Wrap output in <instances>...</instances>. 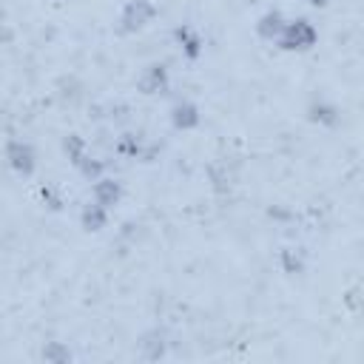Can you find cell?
Masks as SVG:
<instances>
[{"label":"cell","mask_w":364,"mask_h":364,"mask_svg":"<svg viewBox=\"0 0 364 364\" xmlns=\"http://www.w3.org/2000/svg\"><path fill=\"white\" fill-rule=\"evenodd\" d=\"M114 151L122 156V159H142V162H151V156H154V145H148L139 134H134V131H125V134H119L117 136V145H114Z\"/></svg>","instance_id":"ba28073f"},{"label":"cell","mask_w":364,"mask_h":364,"mask_svg":"<svg viewBox=\"0 0 364 364\" xmlns=\"http://www.w3.org/2000/svg\"><path fill=\"white\" fill-rule=\"evenodd\" d=\"M284 26H287V17H284L279 9H267V11H262V14L256 17V23H253L256 37L264 40V43H273V46H276L279 34L284 31Z\"/></svg>","instance_id":"30bf717a"},{"label":"cell","mask_w":364,"mask_h":364,"mask_svg":"<svg viewBox=\"0 0 364 364\" xmlns=\"http://www.w3.org/2000/svg\"><path fill=\"white\" fill-rule=\"evenodd\" d=\"M108 219H111V208L100 205L97 199H91V202H85V205L80 208V228H82L85 233H100V230H105V228H108Z\"/></svg>","instance_id":"8fae6325"},{"label":"cell","mask_w":364,"mask_h":364,"mask_svg":"<svg viewBox=\"0 0 364 364\" xmlns=\"http://www.w3.org/2000/svg\"><path fill=\"white\" fill-rule=\"evenodd\" d=\"M279 267L284 276H304L307 273V253L301 247H293V245H284L279 247Z\"/></svg>","instance_id":"4fadbf2b"},{"label":"cell","mask_w":364,"mask_h":364,"mask_svg":"<svg viewBox=\"0 0 364 364\" xmlns=\"http://www.w3.org/2000/svg\"><path fill=\"white\" fill-rule=\"evenodd\" d=\"M307 6H313V9H327L330 6V0H304Z\"/></svg>","instance_id":"ac0fdd59"},{"label":"cell","mask_w":364,"mask_h":364,"mask_svg":"<svg viewBox=\"0 0 364 364\" xmlns=\"http://www.w3.org/2000/svg\"><path fill=\"white\" fill-rule=\"evenodd\" d=\"M40 358L46 364H68L74 358V353H71V347L65 341H46L43 350H40Z\"/></svg>","instance_id":"9a60e30c"},{"label":"cell","mask_w":364,"mask_h":364,"mask_svg":"<svg viewBox=\"0 0 364 364\" xmlns=\"http://www.w3.org/2000/svg\"><path fill=\"white\" fill-rule=\"evenodd\" d=\"M63 156L68 159V165H80L85 156H88V142H85V136H80V134H65L63 136Z\"/></svg>","instance_id":"5bb4252c"},{"label":"cell","mask_w":364,"mask_h":364,"mask_svg":"<svg viewBox=\"0 0 364 364\" xmlns=\"http://www.w3.org/2000/svg\"><path fill=\"white\" fill-rule=\"evenodd\" d=\"M136 347H139V355H142L145 361H159V358L168 355V336H165L159 327H151V330H145V333L139 336Z\"/></svg>","instance_id":"7c38bea8"},{"label":"cell","mask_w":364,"mask_h":364,"mask_svg":"<svg viewBox=\"0 0 364 364\" xmlns=\"http://www.w3.org/2000/svg\"><path fill=\"white\" fill-rule=\"evenodd\" d=\"M136 88L139 94L145 97H156V94H165L171 88V68L165 63H148L142 68V74L136 77Z\"/></svg>","instance_id":"8992f818"},{"label":"cell","mask_w":364,"mask_h":364,"mask_svg":"<svg viewBox=\"0 0 364 364\" xmlns=\"http://www.w3.org/2000/svg\"><path fill=\"white\" fill-rule=\"evenodd\" d=\"M122 196H125V185H122L117 176H111V173L100 176V179L91 185V199H97L100 205H105V208H111V210L122 202Z\"/></svg>","instance_id":"9c48e42d"},{"label":"cell","mask_w":364,"mask_h":364,"mask_svg":"<svg viewBox=\"0 0 364 364\" xmlns=\"http://www.w3.org/2000/svg\"><path fill=\"white\" fill-rule=\"evenodd\" d=\"M40 202H43L48 210H63V205H65V199H63L60 188H57V185H51V182L40 185Z\"/></svg>","instance_id":"e0dca14e"},{"label":"cell","mask_w":364,"mask_h":364,"mask_svg":"<svg viewBox=\"0 0 364 364\" xmlns=\"http://www.w3.org/2000/svg\"><path fill=\"white\" fill-rule=\"evenodd\" d=\"M304 114H307V119H310L313 125H318V128H336V125L341 122V108H338L330 97H313V100L307 102Z\"/></svg>","instance_id":"52a82bcc"},{"label":"cell","mask_w":364,"mask_h":364,"mask_svg":"<svg viewBox=\"0 0 364 364\" xmlns=\"http://www.w3.org/2000/svg\"><path fill=\"white\" fill-rule=\"evenodd\" d=\"M168 119H171V128H173V131L188 134V131H196V128L202 125V108H199L193 100L179 97V100H173V105L168 108Z\"/></svg>","instance_id":"5b68a950"},{"label":"cell","mask_w":364,"mask_h":364,"mask_svg":"<svg viewBox=\"0 0 364 364\" xmlns=\"http://www.w3.org/2000/svg\"><path fill=\"white\" fill-rule=\"evenodd\" d=\"M171 37H173V46L179 48V54H182L188 63H196V60L205 54V37H202V31H199L196 26H191V23H176L173 31H171Z\"/></svg>","instance_id":"277c9868"},{"label":"cell","mask_w":364,"mask_h":364,"mask_svg":"<svg viewBox=\"0 0 364 364\" xmlns=\"http://www.w3.org/2000/svg\"><path fill=\"white\" fill-rule=\"evenodd\" d=\"M316 43H318V28L307 17H287V26L276 40V46L287 54H304Z\"/></svg>","instance_id":"6da1fadb"},{"label":"cell","mask_w":364,"mask_h":364,"mask_svg":"<svg viewBox=\"0 0 364 364\" xmlns=\"http://www.w3.org/2000/svg\"><path fill=\"white\" fill-rule=\"evenodd\" d=\"M156 17V6L151 0H125L122 9H119V20H117V28L122 34H136L142 28H148Z\"/></svg>","instance_id":"7a4b0ae2"},{"label":"cell","mask_w":364,"mask_h":364,"mask_svg":"<svg viewBox=\"0 0 364 364\" xmlns=\"http://www.w3.org/2000/svg\"><path fill=\"white\" fill-rule=\"evenodd\" d=\"M6 162L17 176L28 179L37 171V148L23 136H11L6 142Z\"/></svg>","instance_id":"3957f363"},{"label":"cell","mask_w":364,"mask_h":364,"mask_svg":"<svg viewBox=\"0 0 364 364\" xmlns=\"http://www.w3.org/2000/svg\"><path fill=\"white\" fill-rule=\"evenodd\" d=\"M77 173L82 176V179H88V182H97L100 176H105L108 173V162L105 159H97V156H85L80 165H77Z\"/></svg>","instance_id":"2e32d148"}]
</instances>
